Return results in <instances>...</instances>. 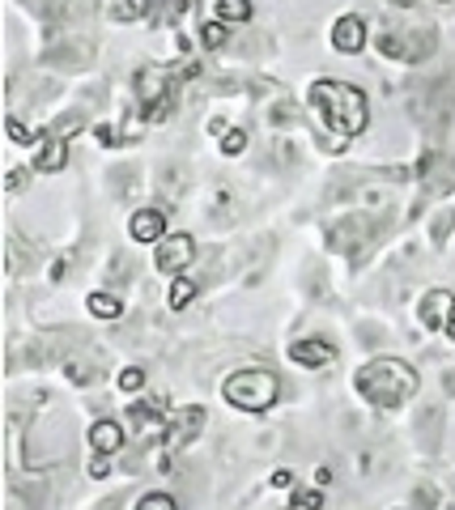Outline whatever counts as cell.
<instances>
[{
  "mask_svg": "<svg viewBox=\"0 0 455 510\" xmlns=\"http://www.w3.org/2000/svg\"><path fill=\"white\" fill-rule=\"evenodd\" d=\"M357 391L379 409H396L418 391V374L408 370L400 358H375L370 366L357 370Z\"/></svg>",
  "mask_w": 455,
  "mask_h": 510,
  "instance_id": "obj_1",
  "label": "cell"
},
{
  "mask_svg": "<svg viewBox=\"0 0 455 510\" xmlns=\"http://www.w3.org/2000/svg\"><path fill=\"white\" fill-rule=\"evenodd\" d=\"M311 102L323 115V124L336 128L341 137H357L366 128V94L344 86V81H320L311 89Z\"/></svg>",
  "mask_w": 455,
  "mask_h": 510,
  "instance_id": "obj_2",
  "label": "cell"
},
{
  "mask_svg": "<svg viewBox=\"0 0 455 510\" xmlns=\"http://www.w3.org/2000/svg\"><path fill=\"white\" fill-rule=\"evenodd\" d=\"M226 400H230L234 409L264 412L277 400V379L269 370H238L226 379Z\"/></svg>",
  "mask_w": 455,
  "mask_h": 510,
  "instance_id": "obj_3",
  "label": "cell"
},
{
  "mask_svg": "<svg viewBox=\"0 0 455 510\" xmlns=\"http://www.w3.org/2000/svg\"><path fill=\"white\" fill-rule=\"evenodd\" d=\"M69 455V434H64V425H51V422H38L30 425V434H26V463L30 468H43V463H56Z\"/></svg>",
  "mask_w": 455,
  "mask_h": 510,
  "instance_id": "obj_4",
  "label": "cell"
},
{
  "mask_svg": "<svg viewBox=\"0 0 455 510\" xmlns=\"http://www.w3.org/2000/svg\"><path fill=\"white\" fill-rule=\"evenodd\" d=\"M196 260V243L187 234H171V238H162L158 243V268L162 273H184L187 264Z\"/></svg>",
  "mask_w": 455,
  "mask_h": 510,
  "instance_id": "obj_5",
  "label": "cell"
},
{
  "mask_svg": "<svg viewBox=\"0 0 455 510\" xmlns=\"http://www.w3.org/2000/svg\"><path fill=\"white\" fill-rule=\"evenodd\" d=\"M362 43H366V22H362V17H341V22L333 26V47L336 51L354 56V51H362Z\"/></svg>",
  "mask_w": 455,
  "mask_h": 510,
  "instance_id": "obj_6",
  "label": "cell"
},
{
  "mask_svg": "<svg viewBox=\"0 0 455 510\" xmlns=\"http://www.w3.org/2000/svg\"><path fill=\"white\" fill-rule=\"evenodd\" d=\"M128 230H132L136 243H162V238H166V217H162L158 209H136Z\"/></svg>",
  "mask_w": 455,
  "mask_h": 510,
  "instance_id": "obj_7",
  "label": "cell"
},
{
  "mask_svg": "<svg viewBox=\"0 0 455 510\" xmlns=\"http://www.w3.org/2000/svg\"><path fill=\"white\" fill-rule=\"evenodd\" d=\"M294 361H298V366H311V370L333 366V345H328V340H298V345H294Z\"/></svg>",
  "mask_w": 455,
  "mask_h": 510,
  "instance_id": "obj_8",
  "label": "cell"
},
{
  "mask_svg": "<svg viewBox=\"0 0 455 510\" xmlns=\"http://www.w3.org/2000/svg\"><path fill=\"white\" fill-rule=\"evenodd\" d=\"M451 307H455L451 294L434 289L430 298L421 302V319H426V328H447V315H451Z\"/></svg>",
  "mask_w": 455,
  "mask_h": 510,
  "instance_id": "obj_9",
  "label": "cell"
},
{
  "mask_svg": "<svg viewBox=\"0 0 455 510\" xmlns=\"http://www.w3.org/2000/svg\"><path fill=\"white\" fill-rule=\"evenodd\" d=\"M90 447L99 451V455H115V451L123 447V430L115 422H99L90 430Z\"/></svg>",
  "mask_w": 455,
  "mask_h": 510,
  "instance_id": "obj_10",
  "label": "cell"
},
{
  "mask_svg": "<svg viewBox=\"0 0 455 510\" xmlns=\"http://www.w3.org/2000/svg\"><path fill=\"white\" fill-rule=\"evenodd\" d=\"M200 422H205V412L200 409H184L179 417H175V425L166 430V438H171V447H179V442H192L200 430Z\"/></svg>",
  "mask_w": 455,
  "mask_h": 510,
  "instance_id": "obj_11",
  "label": "cell"
},
{
  "mask_svg": "<svg viewBox=\"0 0 455 510\" xmlns=\"http://www.w3.org/2000/svg\"><path fill=\"white\" fill-rule=\"evenodd\" d=\"M64 166V141L60 137H48L38 141V153H35V171H60Z\"/></svg>",
  "mask_w": 455,
  "mask_h": 510,
  "instance_id": "obj_12",
  "label": "cell"
},
{
  "mask_svg": "<svg viewBox=\"0 0 455 510\" xmlns=\"http://www.w3.org/2000/svg\"><path fill=\"white\" fill-rule=\"evenodd\" d=\"M217 17L222 22H247L251 17V0H217Z\"/></svg>",
  "mask_w": 455,
  "mask_h": 510,
  "instance_id": "obj_13",
  "label": "cell"
},
{
  "mask_svg": "<svg viewBox=\"0 0 455 510\" xmlns=\"http://www.w3.org/2000/svg\"><path fill=\"white\" fill-rule=\"evenodd\" d=\"M90 311L99 315V319H120V298H111V294H90Z\"/></svg>",
  "mask_w": 455,
  "mask_h": 510,
  "instance_id": "obj_14",
  "label": "cell"
},
{
  "mask_svg": "<svg viewBox=\"0 0 455 510\" xmlns=\"http://www.w3.org/2000/svg\"><path fill=\"white\" fill-rule=\"evenodd\" d=\"M196 289H200L196 281H187V276H179V281L171 286V307H175V311H184L187 302L196 298Z\"/></svg>",
  "mask_w": 455,
  "mask_h": 510,
  "instance_id": "obj_15",
  "label": "cell"
},
{
  "mask_svg": "<svg viewBox=\"0 0 455 510\" xmlns=\"http://www.w3.org/2000/svg\"><path fill=\"white\" fill-rule=\"evenodd\" d=\"M222 43H226V22H209V26H205V47L217 51Z\"/></svg>",
  "mask_w": 455,
  "mask_h": 510,
  "instance_id": "obj_16",
  "label": "cell"
},
{
  "mask_svg": "<svg viewBox=\"0 0 455 510\" xmlns=\"http://www.w3.org/2000/svg\"><path fill=\"white\" fill-rule=\"evenodd\" d=\"M136 510H179V506H175V498H166V494H149V498H141Z\"/></svg>",
  "mask_w": 455,
  "mask_h": 510,
  "instance_id": "obj_17",
  "label": "cell"
},
{
  "mask_svg": "<svg viewBox=\"0 0 455 510\" xmlns=\"http://www.w3.org/2000/svg\"><path fill=\"white\" fill-rule=\"evenodd\" d=\"M298 506H302V510H320L323 506V494H320V489H298Z\"/></svg>",
  "mask_w": 455,
  "mask_h": 510,
  "instance_id": "obj_18",
  "label": "cell"
},
{
  "mask_svg": "<svg viewBox=\"0 0 455 510\" xmlns=\"http://www.w3.org/2000/svg\"><path fill=\"white\" fill-rule=\"evenodd\" d=\"M5 137L17 141V145H26V141H30V132H26V124H17V120H5Z\"/></svg>",
  "mask_w": 455,
  "mask_h": 510,
  "instance_id": "obj_19",
  "label": "cell"
},
{
  "mask_svg": "<svg viewBox=\"0 0 455 510\" xmlns=\"http://www.w3.org/2000/svg\"><path fill=\"white\" fill-rule=\"evenodd\" d=\"M222 150H226V153H243V150H247V137H243V132H226Z\"/></svg>",
  "mask_w": 455,
  "mask_h": 510,
  "instance_id": "obj_20",
  "label": "cell"
},
{
  "mask_svg": "<svg viewBox=\"0 0 455 510\" xmlns=\"http://www.w3.org/2000/svg\"><path fill=\"white\" fill-rule=\"evenodd\" d=\"M141 383H145V374H141V370H123L120 374V387H123V391H136Z\"/></svg>",
  "mask_w": 455,
  "mask_h": 510,
  "instance_id": "obj_21",
  "label": "cell"
},
{
  "mask_svg": "<svg viewBox=\"0 0 455 510\" xmlns=\"http://www.w3.org/2000/svg\"><path fill=\"white\" fill-rule=\"evenodd\" d=\"M111 13H120L123 22H132V17H136V5H132V0H115Z\"/></svg>",
  "mask_w": 455,
  "mask_h": 510,
  "instance_id": "obj_22",
  "label": "cell"
},
{
  "mask_svg": "<svg viewBox=\"0 0 455 510\" xmlns=\"http://www.w3.org/2000/svg\"><path fill=\"white\" fill-rule=\"evenodd\" d=\"M272 485H277V489H290V485H294V473H290V468H281V473H272Z\"/></svg>",
  "mask_w": 455,
  "mask_h": 510,
  "instance_id": "obj_23",
  "label": "cell"
},
{
  "mask_svg": "<svg viewBox=\"0 0 455 510\" xmlns=\"http://www.w3.org/2000/svg\"><path fill=\"white\" fill-rule=\"evenodd\" d=\"M413 498H418V506H421V510H430V506H434V489H418Z\"/></svg>",
  "mask_w": 455,
  "mask_h": 510,
  "instance_id": "obj_24",
  "label": "cell"
},
{
  "mask_svg": "<svg viewBox=\"0 0 455 510\" xmlns=\"http://www.w3.org/2000/svg\"><path fill=\"white\" fill-rule=\"evenodd\" d=\"M107 473H111V463H107V460H94V463H90V476H99V481H102Z\"/></svg>",
  "mask_w": 455,
  "mask_h": 510,
  "instance_id": "obj_25",
  "label": "cell"
},
{
  "mask_svg": "<svg viewBox=\"0 0 455 510\" xmlns=\"http://www.w3.org/2000/svg\"><path fill=\"white\" fill-rule=\"evenodd\" d=\"M120 506H123V498H120V494H115V498H107L99 510H120Z\"/></svg>",
  "mask_w": 455,
  "mask_h": 510,
  "instance_id": "obj_26",
  "label": "cell"
},
{
  "mask_svg": "<svg viewBox=\"0 0 455 510\" xmlns=\"http://www.w3.org/2000/svg\"><path fill=\"white\" fill-rule=\"evenodd\" d=\"M447 332L455 337V307H451V315H447Z\"/></svg>",
  "mask_w": 455,
  "mask_h": 510,
  "instance_id": "obj_27",
  "label": "cell"
},
{
  "mask_svg": "<svg viewBox=\"0 0 455 510\" xmlns=\"http://www.w3.org/2000/svg\"><path fill=\"white\" fill-rule=\"evenodd\" d=\"M447 387H451V391H455V370H451V374H447Z\"/></svg>",
  "mask_w": 455,
  "mask_h": 510,
  "instance_id": "obj_28",
  "label": "cell"
},
{
  "mask_svg": "<svg viewBox=\"0 0 455 510\" xmlns=\"http://www.w3.org/2000/svg\"><path fill=\"white\" fill-rule=\"evenodd\" d=\"M392 5H413V0H392Z\"/></svg>",
  "mask_w": 455,
  "mask_h": 510,
  "instance_id": "obj_29",
  "label": "cell"
}]
</instances>
